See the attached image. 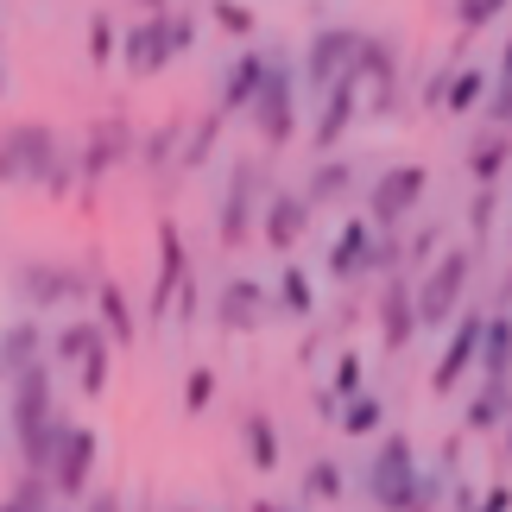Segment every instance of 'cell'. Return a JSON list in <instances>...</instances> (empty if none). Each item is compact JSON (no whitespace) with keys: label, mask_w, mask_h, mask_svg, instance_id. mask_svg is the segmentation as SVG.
Masks as SVG:
<instances>
[{"label":"cell","mask_w":512,"mask_h":512,"mask_svg":"<svg viewBox=\"0 0 512 512\" xmlns=\"http://www.w3.org/2000/svg\"><path fill=\"white\" fill-rule=\"evenodd\" d=\"M380 329H386V348H399L411 329H418V291H411L405 279H392V291H386V310H380Z\"/></svg>","instance_id":"cell-20"},{"label":"cell","mask_w":512,"mask_h":512,"mask_svg":"<svg viewBox=\"0 0 512 512\" xmlns=\"http://www.w3.org/2000/svg\"><path fill=\"white\" fill-rule=\"evenodd\" d=\"M177 279H184V241H177V222H165L159 228V285H152V310H159V317L177 298Z\"/></svg>","instance_id":"cell-18"},{"label":"cell","mask_w":512,"mask_h":512,"mask_svg":"<svg viewBox=\"0 0 512 512\" xmlns=\"http://www.w3.org/2000/svg\"><path fill=\"white\" fill-rule=\"evenodd\" d=\"M260 317H266V291L253 279H228L222 285V323L228 329H260Z\"/></svg>","instance_id":"cell-16"},{"label":"cell","mask_w":512,"mask_h":512,"mask_svg":"<svg viewBox=\"0 0 512 512\" xmlns=\"http://www.w3.org/2000/svg\"><path fill=\"white\" fill-rule=\"evenodd\" d=\"M215 26L234 32V38H247L253 32V7H241V0H215Z\"/></svg>","instance_id":"cell-33"},{"label":"cell","mask_w":512,"mask_h":512,"mask_svg":"<svg viewBox=\"0 0 512 512\" xmlns=\"http://www.w3.org/2000/svg\"><path fill=\"white\" fill-rule=\"evenodd\" d=\"M171 45H177V51L196 45V19H190V13H171Z\"/></svg>","instance_id":"cell-40"},{"label":"cell","mask_w":512,"mask_h":512,"mask_svg":"<svg viewBox=\"0 0 512 512\" xmlns=\"http://www.w3.org/2000/svg\"><path fill=\"white\" fill-rule=\"evenodd\" d=\"M424 190H430V171H424V165H399V171H386L380 184H373V196H367V228L392 234L411 209H418V196H424Z\"/></svg>","instance_id":"cell-2"},{"label":"cell","mask_w":512,"mask_h":512,"mask_svg":"<svg viewBox=\"0 0 512 512\" xmlns=\"http://www.w3.org/2000/svg\"><path fill=\"white\" fill-rule=\"evenodd\" d=\"M354 76H380V83L392 89V76H399V57H392V45L367 38V45H361V64H354Z\"/></svg>","instance_id":"cell-29"},{"label":"cell","mask_w":512,"mask_h":512,"mask_svg":"<svg viewBox=\"0 0 512 512\" xmlns=\"http://www.w3.org/2000/svg\"><path fill=\"white\" fill-rule=\"evenodd\" d=\"M0 512H51V481L45 475H26L7 500H0Z\"/></svg>","instance_id":"cell-26"},{"label":"cell","mask_w":512,"mask_h":512,"mask_svg":"<svg viewBox=\"0 0 512 512\" xmlns=\"http://www.w3.org/2000/svg\"><path fill=\"white\" fill-rule=\"evenodd\" d=\"M373 424H380V399H354V405L342 411V430H354V437H367Z\"/></svg>","instance_id":"cell-34"},{"label":"cell","mask_w":512,"mask_h":512,"mask_svg":"<svg viewBox=\"0 0 512 512\" xmlns=\"http://www.w3.org/2000/svg\"><path fill=\"white\" fill-rule=\"evenodd\" d=\"M140 7H152V13H165V0H140Z\"/></svg>","instance_id":"cell-46"},{"label":"cell","mask_w":512,"mask_h":512,"mask_svg":"<svg viewBox=\"0 0 512 512\" xmlns=\"http://www.w3.org/2000/svg\"><path fill=\"white\" fill-rule=\"evenodd\" d=\"M76 380H83V392H102V386H108V348H95L89 361H83V373H76Z\"/></svg>","instance_id":"cell-37"},{"label":"cell","mask_w":512,"mask_h":512,"mask_svg":"<svg viewBox=\"0 0 512 512\" xmlns=\"http://www.w3.org/2000/svg\"><path fill=\"white\" fill-rule=\"evenodd\" d=\"M506 418V380H487V392H481V399H475V411H468V424H500Z\"/></svg>","instance_id":"cell-30"},{"label":"cell","mask_w":512,"mask_h":512,"mask_svg":"<svg viewBox=\"0 0 512 512\" xmlns=\"http://www.w3.org/2000/svg\"><path fill=\"white\" fill-rule=\"evenodd\" d=\"M481 329H487V317H462V329L449 336V348H443V361H437V392L443 386H456V373L481 354Z\"/></svg>","instance_id":"cell-17"},{"label":"cell","mask_w":512,"mask_h":512,"mask_svg":"<svg viewBox=\"0 0 512 512\" xmlns=\"http://www.w3.org/2000/svg\"><path fill=\"white\" fill-rule=\"evenodd\" d=\"M95 475V430L89 424H64V437H57V456L45 468V481H51V494H83Z\"/></svg>","instance_id":"cell-6"},{"label":"cell","mask_w":512,"mask_h":512,"mask_svg":"<svg viewBox=\"0 0 512 512\" xmlns=\"http://www.w3.org/2000/svg\"><path fill=\"white\" fill-rule=\"evenodd\" d=\"M506 298H512V279H506Z\"/></svg>","instance_id":"cell-47"},{"label":"cell","mask_w":512,"mask_h":512,"mask_svg":"<svg viewBox=\"0 0 512 512\" xmlns=\"http://www.w3.org/2000/svg\"><path fill=\"white\" fill-rule=\"evenodd\" d=\"M468 272H475V260H468L462 247L443 253L437 272H424V285H418V323L424 329H443L449 317H456V304H462V291H468Z\"/></svg>","instance_id":"cell-3"},{"label":"cell","mask_w":512,"mask_h":512,"mask_svg":"<svg viewBox=\"0 0 512 512\" xmlns=\"http://www.w3.org/2000/svg\"><path fill=\"white\" fill-rule=\"evenodd\" d=\"M291 89H298V83H291L285 57H272V70H266V89L253 95V108H247L266 146H285V140H291V127H298V121H291Z\"/></svg>","instance_id":"cell-7"},{"label":"cell","mask_w":512,"mask_h":512,"mask_svg":"<svg viewBox=\"0 0 512 512\" xmlns=\"http://www.w3.org/2000/svg\"><path fill=\"white\" fill-rule=\"evenodd\" d=\"M253 512H291V506H272V500H260V506H253Z\"/></svg>","instance_id":"cell-45"},{"label":"cell","mask_w":512,"mask_h":512,"mask_svg":"<svg viewBox=\"0 0 512 512\" xmlns=\"http://www.w3.org/2000/svg\"><path fill=\"white\" fill-rule=\"evenodd\" d=\"M95 304H102V336L133 342V329H140V323H133V310H127V291L102 279V285H95Z\"/></svg>","instance_id":"cell-23"},{"label":"cell","mask_w":512,"mask_h":512,"mask_svg":"<svg viewBox=\"0 0 512 512\" xmlns=\"http://www.w3.org/2000/svg\"><path fill=\"white\" fill-rule=\"evenodd\" d=\"M38 348H45V329L38 323H13L0 336V380H19L26 367H38Z\"/></svg>","instance_id":"cell-15"},{"label":"cell","mask_w":512,"mask_h":512,"mask_svg":"<svg viewBox=\"0 0 512 512\" xmlns=\"http://www.w3.org/2000/svg\"><path fill=\"white\" fill-rule=\"evenodd\" d=\"M0 184H45L70 190V165L57 152V133L45 121H19L0 133Z\"/></svg>","instance_id":"cell-1"},{"label":"cell","mask_w":512,"mask_h":512,"mask_svg":"<svg viewBox=\"0 0 512 512\" xmlns=\"http://www.w3.org/2000/svg\"><path fill=\"white\" fill-rule=\"evenodd\" d=\"M253 196H260V165H234V184L222 196V241H247L253 228Z\"/></svg>","instance_id":"cell-10"},{"label":"cell","mask_w":512,"mask_h":512,"mask_svg":"<svg viewBox=\"0 0 512 512\" xmlns=\"http://www.w3.org/2000/svg\"><path fill=\"white\" fill-rule=\"evenodd\" d=\"M121 57H127V70L133 76H152V70H165L177 45H171V13H152V19H133L127 38H121Z\"/></svg>","instance_id":"cell-8"},{"label":"cell","mask_w":512,"mask_h":512,"mask_svg":"<svg viewBox=\"0 0 512 512\" xmlns=\"http://www.w3.org/2000/svg\"><path fill=\"white\" fill-rule=\"evenodd\" d=\"M0 89H7V76H0Z\"/></svg>","instance_id":"cell-48"},{"label":"cell","mask_w":512,"mask_h":512,"mask_svg":"<svg viewBox=\"0 0 512 512\" xmlns=\"http://www.w3.org/2000/svg\"><path fill=\"white\" fill-rule=\"evenodd\" d=\"M310 494H342V468L317 462V468H310Z\"/></svg>","instance_id":"cell-38"},{"label":"cell","mask_w":512,"mask_h":512,"mask_svg":"<svg viewBox=\"0 0 512 512\" xmlns=\"http://www.w3.org/2000/svg\"><path fill=\"white\" fill-rule=\"evenodd\" d=\"M354 83H361V76H342V83H329V102H323V114H317V133H310L323 152L336 146L342 133H348V121H354Z\"/></svg>","instance_id":"cell-14"},{"label":"cell","mask_w":512,"mask_h":512,"mask_svg":"<svg viewBox=\"0 0 512 512\" xmlns=\"http://www.w3.org/2000/svg\"><path fill=\"white\" fill-rule=\"evenodd\" d=\"M279 298H285V310H291V317H310V304H317V298H310V279H304V272H291V266H285V285H279Z\"/></svg>","instance_id":"cell-32"},{"label":"cell","mask_w":512,"mask_h":512,"mask_svg":"<svg viewBox=\"0 0 512 512\" xmlns=\"http://www.w3.org/2000/svg\"><path fill=\"white\" fill-rule=\"evenodd\" d=\"M209 399H215V373H209V367H196L190 380H184V405H190V411H203Z\"/></svg>","instance_id":"cell-35"},{"label":"cell","mask_w":512,"mask_h":512,"mask_svg":"<svg viewBox=\"0 0 512 512\" xmlns=\"http://www.w3.org/2000/svg\"><path fill=\"white\" fill-rule=\"evenodd\" d=\"M373 500L392 506V512H418V462H411V443L405 437H386V449L373 456Z\"/></svg>","instance_id":"cell-4"},{"label":"cell","mask_w":512,"mask_h":512,"mask_svg":"<svg viewBox=\"0 0 512 512\" xmlns=\"http://www.w3.org/2000/svg\"><path fill=\"white\" fill-rule=\"evenodd\" d=\"M95 348H108V342H102V323H64V329H57V342H51V354H57L64 367H83Z\"/></svg>","instance_id":"cell-22"},{"label":"cell","mask_w":512,"mask_h":512,"mask_svg":"<svg viewBox=\"0 0 512 512\" xmlns=\"http://www.w3.org/2000/svg\"><path fill=\"white\" fill-rule=\"evenodd\" d=\"M361 45H367V32H354V26H323L317 38H310V51H304V76H310L317 89L342 83V76H354V64H361Z\"/></svg>","instance_id":"cell-5"},{"label":"cell","mask_w":512,"mask_h":512,"mask_svg":"<svg viewBox=\"0 0 512 512\" xmlns=\"http://www.w3.org/2000/svg\"><path fill=\"white\" fill-rule=\"evenodd\" d=\"M260 222H266V241L272 247H291L310 228V203H304L298 190H291V196L279 190V196H266V215H260Z\"/></svg>","instance_id":"cell-13"},{"label":"cell","mask_w":512,"mask_h":512,"mask_svg":"<svg viewBox=\"0 0 512 512\" xmlns=\"http://www.w3.org/2000/svg\"><path fill=\"white\" fill-rule=\"evenodd\" d=\"M481 89H487V70H462V76H449L443 108H449V114H468V108L481 102Z\"/></svg>","instance_id":"cell-28"},{"label":"cell","mask_w":512,"mask_h":512,"mask_svg":"<svg viewBox=\"0 0 512 512\" xmlns=\"http://www.w3.org/2000/svg\"><path fill=\"white\" fill-rule=\"evenodd\" d=\"M468 222H475V228L487 234V222H494V190H481L475 203H468Z\"/></svg>","instance_id":"cell-42"},{"label":"cell","mask_w":512,"mask_h":512,"mask_svg":"<svg viewBox=\"0 0 512 512\" xmlns=\"http://www.w3.org/2000/svg\"><path fill=\"white\" fill-rule=\"evenodd\" d=\"M354 386H361V361H354V354H342V367H336V392L348 399Z\"/></svg>","instance_id":"cell-41"},{"label":"cell","mask_w":512,"mask_h":512,"mask_svg":"<svg viewBox=\"0 0 512 512\" xmlns=\"http://www.w3.org/2000/svg\"><path fill=\"white\" fill-rule=\"evenodd\" d=\"M266 70H272V57H266V51L234 57L228 76H222V114H228V108H253V95L266 89Z\"/></svg>","instance_id":"cell-11"},{"label":"cell","mask_w":512,"mask_h":512,"mask_svg":"<svg viewBox=\"0 0 512 512\" xmlns=\"http://www.w3.org/2000/svg\"><path fill=\"white\" fill-rule=\"evenodd\" d=\"M89 51H95V64H108V57H114V26H108V13L89 19Z\"/></svg>","instance_id":"cell-36"},{"label":"cell","mask_w":512,"mask_h":512,"mask_svg":"<svg viewBox=\"0 0 512 512\" xmlns=\"http://www.w3.org/2000/svg\"><path fill=\"white\" fill-rule=\"evenodd\" d=\"M367 247H373V228H367V222H342L336 247H329V272H336V279L367 272Z\"/></svg>","instance_id":"cell-19"},{"label":"cell","mask_w":512,"mask_h":512,"mask_svg":"<svg viewBox=\"0 0 512 512\" xmlns=\"http://www.w3.org/2000/svg\"><path fill=\"white\" fill-rule=\"evenodd\" d=\"M487 121H494V127H512V83L487 95Z\"/></svg>","instance_id":"cell-39"},{"label":"cell","mask_w":512,"mask_h":512,"mask_svg":"<svg viewBox=\"0 0 512 512\" xmlns=\"http://www.w3.org/2000/svg\"><path fill=\"white\" fill-rule=\"evenodd\" d=\"M133 146V133H127V121L121 114H108V121H95V133H89V152H83V177H108L114 171V159Z\"/></svg>","instance_id":"cell-12"},{"label":"cell","mask_w":512,"mask_h":512,"mask_svg":"<svg viewBox=\"0 0 512 512\" xmlns=\"http://www.w3.org/2000/svg\"><path fill=\"white\" fill-rule=\"evenodd\" d=\"M506 133H494V140H475V152H468V171L481 177V190H494V177L506 171Z\"/></svg>","instance_id":"cell-25"},{"label":"cell","mask_w":512,"mask_h":512,"mask_svg":"<svg viewBox=\"0 0 512 512\" xmlns=\"http://www.w3.org/2000/svg\"><path fill=\"white\" fill-rule=\"evenodd\" d=\"M506 13V0H456V19L468 32H481V26H494V19Z\"/></svg>","instance_id":"cell-31"},{"label":"cell","mask_w":512,"mask_h":512,"mask_svg":"<svg viewBox=\"0 0 512 512\" xmlns=\"http://www.w3.org/2000/svg\"><path fill=\"white\" fill-rule=\"evenodd\" d=\"M481 373L487 380H512V323L506 317H487L481 329Z\"/></svg>","instance_id":"cell-21"},{"label":"cell","mask_w":512,"mask_h":512,"mask_svg":"<svg viewBox=\"0 0 512 512\" xmlns=\"http://www.w3.org/2000/svg\"><path fill=\"white\" fill-rule=\"evenodd\" d=\"M506 506H512V494H506V487H494V494H487L475 512H506Z\"/></svg>","instance_id":"cell-43"},{"label":"cell","mask_w":512,"mask_h":512,"mask_svg":"<svg viewBox=\"0 0 512 512\" xmlns=\"http://www.w3.org/2000/svg\"><path fill=\"white\" fill-rule=\"evenodd\" d=\"M241 437H247V456L260 462V468L279 462V437H272V418H260V411H253V418L241 424Z\"/></svg>","instance_id":"cell-27"},{"label":"cell","mask_w":512,"mask_h":512,"mask_svg":"<svg viewBox=\"0 0 512 512\" xmlns=\"http://www.w3.org/2000/svg\"><path fill=\"white\" fill-rule=\"evenodd\" d=\"M19 291L45 310V304H70V298H83V291H95L89 285V272H76V266H51V260H38V266H26L19 272Z\"/></svg>","instance_id":"cell-9"},{"label":"cell","mask_w":512,"mask_h":512,"mask_svg":"<svg viewBox=\"0 0 512 512\" xmlns=\"http://www.w3.org/2000/svg\"><path fill=\"white\" fill-rule=\"evenodd\" d=\"M348 184H354V171L336 159V165H317V177H310V184H304L298 196H304L310 209H317V203H336V196H348Z\"/></svg>","instance_id":"cell-24"},{"label":"cell","mask_w":512,"mask_h":512,"mask_svg":"<svg viewBox=\"0 0 512 512\" xmlns=\"http://www.w3.org/2000/svg\"><path fill=\"white\" fill-rule=\"evenodd\" d=\"M89 512H121V494H95V500H89Z\"/></svg>","instance_id":"cell-44"}]
</instances>
